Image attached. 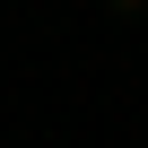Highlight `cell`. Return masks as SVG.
I'll return each mask as SVG.
<instances>
[{"instance_id": "cell-1", "label": "cell", "mask_w": 148, "mask_h": 148, "mask_svg": "<svg viewBox=\"0 0 148 148\" xmlns=\"http://www.w3.org/2000/svg\"><path fill=\"white\" fill-rule=\"evenodd\" d=\"M105 9H113V18H139V9H148V0H105Z\"/></svg>"}]
</instances>
